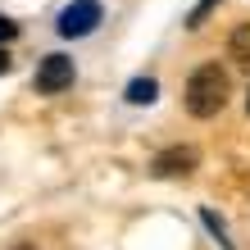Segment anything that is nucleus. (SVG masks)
Returning a JSON list of instances; mask_svg holds the SVG:
<instances>
[{
	"label": "nucleus",
	"mask_w": 250,
	"mask_h": 250,
	"mask_svg": "<svg viewBox=\"0 0 250 250\" xmlns=\"http://www.w3.org/2000/svg\"><path fill=\"white\" fill-rule=\"evenodd\" d=\"M228 91H232L228 73L218 64H200L191 73V82H187V114L191 119H214V114L228 105Z\"/></svg>",
	"instance_id": "f257e3e1"
},
{
	"label": "nucleus",
	"mask_w": 250,
	"mask_h": 250,
	"mask_svg": "<svg viewBox=\"0 0 250 250\" xmlns=\"http://www.w3.org/2000/svg\"><path fill=\"white\" fill-rule=\"evenodd\" d=\"M100 19H105V9H100V0H73V5L60 14V37H91Z\"/></svg>",
	"instance_id": "f03ea898"
},
{
	"label": "nucleus",
	"mask_w": 250,
	"mask_h": 250,
	"mask_svg": "<svg viewBox=\"0 0 250 250\" xmlns=\"http://www.w3.org/2000/svg\"><path fill=\"white\" fill-rule=\"evenodd\" d=\"M68 86H73V60L68 55H46L41 68H37V91L41 96H60Z\"/></svg>",
	"instance_id": "7ed1b4c3"
},
{
	"label": "nucleus",
	"mask_w": 250,
	"mask_h": 250,
	"mask_svg": "<svg viewBox=\"0 0 250 250\" xmlns=\"http://www.w3.org/2000/svg\"><path fill=\"white\" fill-rule=\"evenodd\" d=\"M196 164H200V155L191 150V146H173V150H159L155 155L150 173H155V178H182V173H191Z\"/></svg>",
	"instance_id": "20e7f679"
},
{
	"label": "nucleus",
	"mask_w": 250,
	"mask_h": 250,
	"mask_svg": "<svg viewBox=\"0 0 250 250\" xmlns=\"http://www.w3.org/2000/svg\"><path fill=\"white\" fill-rule=\"evenodd\" d=\"M155 96H159V82H155V78H137V82H127V100H132V105H150Z\"/></svg>",
	"instance_id": "39448f33"
},
{
	"label": "nucleus",
	"mask_w": 250,
	"mask_h": 250,
	"mask_svg": "<svg viewBox=\"0 0 250 250\" xmlns=\"http://www.w3.org/2000/svg\"><path fill=\"white\" fill-rule=\"evenodd\" d=\"M228 50H232V60H237V64H250V23H241L237 32H232Z\"/></svg>",
	"instance_id": "423d86ee"
},
{
	"label": "nucleus",
	"mask_w": 250,
	"mask_h": 250,
	"mask_svg": "<svg viewBox=\"0 0 250 250\" xmlns=\"http://www.w3.org/2000/svg\"><path fill=\"white\" fill-rule=\"evenodd\" d=\"M200 218H205V228H209L214 237H218V246H223V250H232V241H228V228L218 223V214H214V209H200Z\"/></svg>",
	"instance_id": "0eeeda50"
},
{
	"label": "nucleus",
	"mask_w": 250,
	"mask_h": 250,
	"mask_svg": "<svg viewBox=\"0 0 250 250\" xmlns=\"http://www.w3.org/2000/svg\"><path fill=\"white\" fill-rule=\"evenodd\" d=\"M14 37H19V23H9L5 14H0V41H14Z\"/></svg>",
	"instance_id": "6e6552de"
},
{
	"label": "nucleus",
	"mask_w": 250,
	"mask_h": 250,
	"mask_svg": "<svg viewBox=\"0 0 250 250\" xmlns=\"http://www.w3.org/2000/svg\"><path fill=\"white\" fill-rule=\"evenodd\" d=\"M214 5H218V0H200V9H196V14H191V27H200V19H205V14H209Z\"/></svg>",
	"instance_id": "1a4fd4ad"
},
{
	"label": "nucleus",
	"mask_w": 250,
	"mask_h": 250,
	"mask_svg": "<svg viewBox=\"0 0 250 250\" xmlns=\"http://www.w3.org/2000/svg\"><path fill=\"white\" fill-rule=\"evenodd\" d=\"M0 73H9V55L5 50H0Z\"/></svg>",
	"instance_id": "9d476101"
},
{
	"label": "nucleus",
	"mask_w": 250,
	"mask_h": 250,
	"mask_svg": "<svg viewBox=\"0 0 250 250\" xmlns=\"http://www.w3.org/2000/svg\"><path fill=\"white\" fill-rule=\"evenodd\" d=\"M246 105H250V100H246Z\"/></svg>",
	"instance_id": "9b49d317"
}]
</instances>
